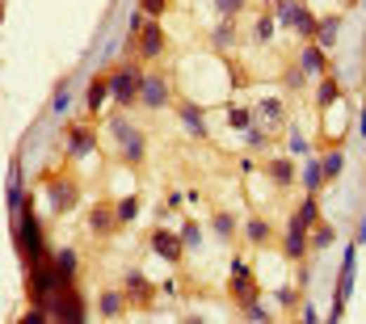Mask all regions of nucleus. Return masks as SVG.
<instances>
[{"label": "nucleus", "instance_id": "nucleus-1", "mask_svg": "<svg viewBox=\"0 0 366 324\" xmlns=\"http://www.w3.org/2000/svg\"><path fill=\"white\" fill-rule=\"evenodd\" d=\"M13 245H17V253L25 257V266H38V261L51 257V253H46V240H42V232H38V215H34L30 202H25V211L13 219Z\"/></svg>", "mask_w": 366, "mask_h": 324}, {"label": "nucleus", "instance_id": "nucleus-2", "mask_svg": "<svg viewBox=\"0 0 366 324\" xmlns=\"http://www.w3.org/2000/svg\"><path fill=\"white\" fill-rule=\"evenodd\" d=\"M110 135H114V143H118V152H122L126 164H143V160H148V139H143V131L131 127L122 114L110 118Z\"/></svg>", "mask_w": 366, "mask_h": 324}, {"label": "nucleus", "instance_id": "nucleus-3", "mask_svg": "<svg viewBox=\"0 0 366 324\" xmlns=\"http://www.w3.org/2000/svg\"><path fill=\"white\" fill-rule=\"evenodd\" d=\"M46 316L51 320H63V324H80L89 312H84V299H80V291H76V283L72 287H59L51 299H46Z\"/></svg>", "mask_w": 366, "mask_h": 324}, {"label": "nucleus", "instance_id": "nucleus-4", "mask_svg": "<svg viewBox=\"0 0 366 324\" xmlns=\"http://www.w3.org/2000/svg\"><path fill=\"white\" fill-rule=\"evenodd\" d=\"M105 80H110V97H114V105H131V101H139L143 67H139V63H122V67H114V76H105Z\"/></svg>", "mask_w": 366, "mask_h": 324}, {"label": "nucleus", "instance_id": "nucleus-5", "mask_svg": "<svg viewBox=\"0 0 366 324\" xmlns=\"http://www.w3.org/2000/svg\"><path fill=\"white\" fill-rule=\"evenodd\" d=\"M354 266H358V245H350V249H346L341 278H337V299H333V312H329V320H341V316H346V299H350V291H354Z\"/></svg>", "mask_w": 366, "mask_h": 324}, {"label": "nucleus", "instance_id": "nucleus-6", "mask_svg": "<svg viewBox=\"0 0 366 324\" xmlns=\"http://www.w3.org/2000/svg\"><path fill=\"white\" fill-rule=\"evenodd\" d=\"M139 101L148 110H164L169 105V80L160 72H143V84H139Z\"/></svg>", "mask_w": 366, "mask_h": 324}, {"label": "nucleus", "instance_id": "nucleus-7", "mask_svg": "<svg viewBox=\"0 0 366 324\" xmlns=\"http://www.w3.org/2000/svg\"><path fill=\"white\" fill-rule=\"evenodd\" d=\"M308 249H312V228H303L299 219H291L287 240H282V257H287V261H303Z\"/></svg>", "mask_w": 366, "mask_h": 324}, {"label": "nucleus", "instance_id": "nucleus-8", "mask_svg": "<svg viewBox=\"0 0 366 324\" xmlns=\"http://www.w3.org/2000/svg\"><path fill=\"white\" fill-rule=\"evenodd\" d=\"M232 295H236V304H240V308L257 299V278H253V270L244 266V257H236V261H232Z\"/></svg>", "mask_w": 366, "mask_h": 324}, {"label": "nucleus", "instance_id": "nucleus-9", "mask_svg": "<svg viewBox=\"0 0 366 324\" xmlns=\"http://www.w3.org/2000/svg\"><path fill=\"white\" fill-rule=\"evenodd\" d=\"M135 46H139V59H160V55H164V30L156 25V17H148V21H143V30H139Z\"/></svg>", "mask_w": 366, "mask_h": 324}, {"label": "nucleus", "instance_id": "nucleus-10", "mask_svg": "<svg viewBox=\"0 0 366 324\" xmlns=\"http://www.w3.org/2000/svg\"><path fill=\"white\" fill-rule=\"evenodd\" d=\"M46 194H51V211L55 215H63V211L76 207V186L67 177H46Z\"/></svg>", "mask_w": 366, "mask_h": 324}, {"label": "nucleus", "instance_id": "nucleus-11", "mask_svg": "<svg viewBox=\"0 0 366 324\" xmlns=\"http://www.w3.org/2000/svg\"><path fill=\"white\" fill-rule=\"evenodd\" d=\"M299 67L312 76V80H320V76H329V51L320 46V42H308L303 51H299Z\"/></svg>", "mask_w": 366, "mask_h": 324}, {"label": "nucleus", "instance_id": "nucleus-12", "mask_svg": "<svg viewBox=\"0 0 366 324\" xmlns=\"http://www.w3.org/2000/svg\"><path fill=\"white\" fill-rule=\"evenodd\" d=\"M152 253H156V257H164V261H169V266H177V261H181V253H185V240H181V236H173V232H164V228H160V232H156V236H152Z\"/></svg>", "mask_w": 366, "mask_h": 324}, {"label": "nucleus", "instance_id": "nucleus-13", "mask_svg": "<svg viewBox=\"0 0 366 324\" xmlns=\"http://www.w3.org/2000/svg\"><path fill=\"white\" fill-rule=\"evenodd\" d=\"M93 148H97V139H93L89 127H72L67 131V160H89Z\"/></svg>", "mask_w": 366, "mask_h": 324}, {"label": "nucleus", "instance_id": "nucleus-14", "mask_svg": "<svg viewBox=\"0 0 366 324\" xmlns=\"http://www.w3.org/2000/svg\"><path fill=\"white\" fill-rule=\"evenodd\" d=\"M303 8H308L303 0H274V8H270V13H274V21H278L282 30H295V25H299V13H303Z\"/></svg>", "mask_w": 366, "mask_h": 324}, {"label": "nucleus", "instance_id": "nucleus-15", "mask_svg": "<svg viewBox=\"0 0 366 324\" xmlns=\"http://www.w3.org/2000/svg\"><path fill=\"white\" fill-rule=\"evenodd\" d=\"M114 223H118V211H114V207H93V211H89V228H93V236H110Z\"/></svg>", "mask_w": 366, "mask_h": 324}, {"label": "nucleus", "instance_id": "nucleus-16", "mask_svg": "<svg viewBox=\"0 0 366 324\" xmlns=\"http://www.w3.org/2000/svg\"><path fill=\"white\" fill-rule=\"evenodd\" d=\"M337 101H341V89H337V80H333V72H329V76L316 80V105H320V110H333Z\"/></svg>", "mask_w": 366, "mask_h": 324}, {"label": "nucleus", "instance_id": "nucleus-17", "mask_svg": "<svg viewBox=\"0 0 366 324\" xmlns=\"http://www.w3.org/2000/svg\"><path fill=\"white\" fill-rule=\"evenodd\" d=\"M177 118H181V127H185L194 139H207V122H202V110H198V105H190V101H185V105L177 110Z\"/></svg>", "mask_w": 366, "mask_h": 324}, {"label": "nucleus", "instance_id": "nucleus-18", "mask_svg": "<svg viewBox=\"0 0 366 324\" xmlns=\"http://www.w3.org/2000/svg\"><path fill=\"white\" fill-rule=\"evenodd\" d=\"M266 173H270V181H274V186H282V190L299 181V177H295V164H291V160H282V156H278V160H270V164H266Z\"/></svg>", "mask_w": 366, "mask_h": 324}, {"label": "nucleus", "instance_id": "nucleus-19", "mask_svg": "<svg viewBox=\"0 0 366 324\" xmlns=\"http://www.w3.org/2000/svg\"><path fill=\"white\" fill-rule=\"evenodd\" d=\"M126 295H131V304H139V308H143V304L152 299V283H148L139 270H131V274H126Z\"/></svg>", "mask_w": 366, "mask_h": 324}, {"label": "nucleus", "instance_id": "nucleus-20", "mask_svg": "<svg viewBox=\"0 0 366 324\" xmlns=\"http://www.w3.org/2000/svg\"><path fill=\"white\" fill-rule=\"evenodd\" d=\"M299 181H303V190H308V194H320V186L329 181V177H325V164L312 156V160L303 164V177H299Z\"/></svg>", "mask_w": 366, "mask_h": 324}, {"label": "nucleus", "instance_id": "nucleus-21", "mask_svg": "<svg viewBox=\"0 0 366 324\" xmlns=\"http://www.w3.org/2000/svg\"><path fill=\"white\" fill-rule=\"evenodd\" d=\"M337 34H341V17H325L320 30H316V42H320L325 51H333V46H337Z\"/></svg>", "mask_w": 366, "mask_h": 324}, {"label": "nucleus", "instance_id": "nucleus-22", "mask_svg": "<svg viewBox=\"0 0 366 324\" xmlns=\"http://www.w3.org/2000/svg\"><path fill=\"white\" fill-rule=\"evenodd\" d=\"M122 304H126V299H122L118 291H105V295L97 299V316H105V320H118V316H122Z\"/></svg>", "mask_w": 366, "mask_h": 324}, {"label": "nucleus", "instance_id": "nucleus-23", "mask_svg": "<svg viewBox=\"0 0 366 324\" xmlns=\"http://www.w3.org/2000/svg\"><path fill=\"white\" fill-rule=\"evenodd\" d=\"M257 110H261V118H266L270 127H278V122L287 118V101H282V97H266V101H261Z\"/></svg>", "mask_w": 366, "mask_h": 324}, {"label": "nucleus", "instance_id": "nucleus-24", "mask_svg": "<svg viewBox=\"0 0 366 324\" xmlns=\"http://www.w3.org/2000/svg\"><path fill=\"white\" fill-rule=\"evenodd\" d=\"M211 42H215L219 51H228V46L236 42V25H232V17H223V21L215 25V34H211Z\"/></svg>", "mask_w": 366, "mask_h": 324}, {"label": "nucleus", "instance_id": "nucleus-25", "mask_svg": "<svg viewBox=\"0 0 366 324\" xmlns=\"http://www.w3.org/2000/svg\"><path fill=\"white\" fill-rule=\"evenodd\" d=\"M295 219H299L303 228H316V223H320V202H316V194H308V198H303V207H299V215H295Z\"/></svg>", "mask_w": 366, "mask_h": 324}, {"label": "nucleus", "instance_id": "nucleus-26", "mask_svg": "<svg viewBox=\"0 0 366 324\" xmlns=\"http://www.w3.org/2000/svg\"><path fill=\"white\" fill-rule=\"evenodd\" d=\"M105 97H110V80H93L89 84V114H97L105 105Z\"/></svg>", "mask_w": 366, "mask_h": 324}, {"label": "nucleus", "instance_id": "nucleus-27", "mask_svg": "<svg viewBox=\"0 0 366 324\" xmlns=\"http://www.w3.org/2000/svg\"><path fill=\"white\" fill-rule=\"evenodd\" d=\"M228 122H232L236 131H249V127L257 122V114H253L249 105H232V110H228Z\"/></svg>", "mask_w": 366, "mask_h": 324}, {"label": "nucleus", "instance_id": "nucleus-28", "mask_svg": "<svg viewBox=\"0 0 366 324\" xmlns=\"http://www.w3.org/2000/svg\"><path fill=\"white\" fill-rule=\"evenodd\" d=\"M316 30H320V17H316L312 8H303V13H299V25H295V34H299V38H316Z\"/></svg>", "mask_w": 366, "mask_h": 324}, {"label": "nucleus", "instance_id": "nucleus-29", "mask_svg": "<svg viewBox=\"0 0 366 324\" xmlns=\"http://www.w3.org/2000/svg\"><path fill=\"white\" fill-rule=\"evenodd\" d=\"M244 236H249L253 245H266V240H270V223H266V219H249V223H244Z\"/></svg>", "mask_w": 366, "mask_h": 324}, {"label": "nucleus", "instance_id": "nucleus-30", "mask_svg": "<svg viewBox=\"0 0 366 324\" xmlns=\"http://www.w3.org/2000/svg\"><path fill=\"white\" fill-rule=\"evenodd\" d=\"M333 240H337V232H333L329 223H316V228H312V249H316V253H320V249H329Z\"/></svg>", "mask_w": 366, "mask_h": 324}, {"label": "nucleus", "instance_id": "nucleus-31", "mask_svg": "<svg viewBox=\"0 0 366 324\" xmlns=\"http://www.w3.org/2000/svg\"><path fill=\"white\" fill-rule=\"evenodd\" d=\"M320 164H325V177L333 181V177H341V169H346V156H341V152H329V156H320Z\"/></svg>", "mask_w": 366, "mask_h": 324}, {"label": "nucleus", "instance_id": "nucleus-32", "mask_svg": "<svg viewBox=\"0 0 366 324\" xmlns=\"http://www.w3.org/2000/svg\"><path fill=\"white\" fill-rule=\"evenodd\" d=\"M67 105H72V89L63 84V89L55 93V101H51V118H63V114H67Z\"/></svg>", "mask_w": 366, "mask_h": 324}, {"label": "nucleus", "instance_id": "nucleus-33", "mask_svg": "<svg viewBox=\"0 0 366 324\" xmlns=\"http://www.w3.org/2000/svg\"><path fill=\"white\" fill-rule=\"evenodd\" d=\"M114 211H118V223H135V215H139V198H122Z\"/></svg>", "mask_w": 366, "mask_h": 324}, {"label": "nucleus", "instance_id": "nucleus-34", "mask_svg": "<svg viewBox=\"0 0 366 324\" xmlns=\"http://www.w3.org/2000/svg\"><path fill=\"white\" fill-rule=\"evenodd\" d=\"M55 266H59L67 278H76V249H59V253H55Z\"/></svg>", "mask_w": 366, "mask_h": 324}, {"label": "nucleus", "instance_id": "nucleus-35", "mask_svg": "<svg viewBox=\"0 0 366 324\" xmlns=\"http://www.w3.org/2000/svg\"><path fill=\"white\" fill-rule=\"evenodd\" d=\"M181 240H185V249H202V232H198V223H185V228H181Z\"/></svg>", "mask_w": 366, "mask_h": 324}, {"label": "nucleus", "instance_id": "nucleus-36", "mask_svg": "<svg viewBox=\"0 0 366 324\" xmlns=\"http://www.w3.org/2000/svg\"><path fill=\"white\" fill-rule=\"evenodd\" d=\"M303 84H308V72H303V67H291V72H287V89H291V93H299Z\"/></svg>", "mask_w": 366, "mask_h": 324}, {"label": "nucleus", "instance_id": "nucleus-37", "mask_svg": "<svg viewBox=\"0 0 366 324\" xmlns=\"http://www.w3.org/2000/svg\"><path fill=\"white\" fill-rule=\"evenodd\" d=\"M211 228H215L219 236H232V232H236V219H232V215L223 211V215H215V223H211Z\"/></svg>", "mask_w": 366, "mask_h": 324}, {"label": "nucleus", "instance_id": "nucleus-38", "mask_svg": "<svg viewBox=\"0 0 366 324\" xmlns=\"http://www.w3.org/2000/svg\"><path fill=\"white\" fill-rule=\"evenodd\" d=\"M244 316H249V320H274V312H270V308H261L257 299H253V304H244Z\"/></svg>", "mask_w": 366, "mask_h": 324}, {"label": "nucleus", "instance_id": "nucleus-39", "mask_svg": "<svg viewBox=\"0 0 366 324\" xmlns=\"http://www.w3.org/2000/svg\"><path fill=\"white\" fill-rule=\"evenodd\" d=\"M270 38H274V13L257 21V42H270Z\"/></svg>", "mask_w": 366, "mask_h": 324}, {"label": "nucleus", "instance_id": "nucleus-40", "mask_svg": "<svg viewBox=\"0 0 366 324\" xmlns=\"http://www.w3.org/2000/svg\"><path fill=\"white\" fill-rule=\"evenodd\" d=\"M244 143H249V148H266V131H261V127L253 122V127L244 131Z\"/></svg>", "mask_w": 366, "mask_h": 324}, {"label": "nucleus", "instance_id": "nucleus-41", "mask_svg": "<svg viewBox=\"0 0 366 324\" xmlns=\"http://www.w3.org/2000/svg\"><path fill=\"white\" fill-rule=\"evenodd\" d=\"M215 8H219L223 17H236V13L244 8V0H215Z\"/></svg>", "mask_w": 366, "mask_h": 324}, {"label": "nucleus", "instance_id": "nucleus-42", "mask_svg": "<svg viewBox=\"0 0 366 324\" xmlns=\"http://www.w3.org/2000/svg\"><path fill=\"white\" fill-rule=\"evenodd\" d=\"M291 152H295V156H308V152H312V143H308V139L295 131V135H291Z\"/></svg>", "mask_w": 366, "mask_h": 324}, {"label": "nucleus", "instance_id": "nucleus-43", "mask_svg": "<svg viewBox=\"0 0 366 324\" xmlns=\"http://www.w3.org/2000/svg\"><path fill=\"white\" fill-rule=\"evenodd\" d=\"M139 8H143L148 17H160V13H164V0H139Z\"/></svg>", "mask_w": 366, "mask_h": 324}, {"label": "nucleus", "instance_id": "nucleus-44", "mask_svg": "<svg viewBox=\"0 0 366 324\" xmlns=\"http://www.w3.org/2000/svg\"><path fill=\"white\" fill-rule=\"evenodd\" d=\"M278 304L291 308V304H295V291H291V287H278Z\"/></svg>", "mask_w": 366, "mask_h": 324}, {"label": "nucleus", "instance_id": "nucleus-45", "mask_svg": "<svg viewBox=\"0 0 366 324\" xmlns=\"http://www.w3.org/2000/svg\"><path fill=\"white\" fill-rule=\"evenodd\" d=\"M358 240H366V215H362V232H358Z\"/></svg>", "mask_w": 366, "mask_h": 324}]
</instances>
